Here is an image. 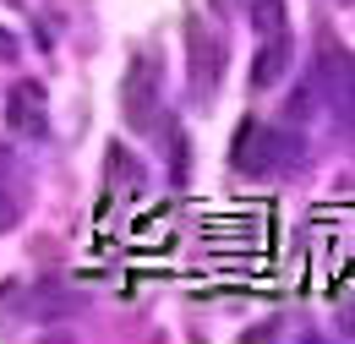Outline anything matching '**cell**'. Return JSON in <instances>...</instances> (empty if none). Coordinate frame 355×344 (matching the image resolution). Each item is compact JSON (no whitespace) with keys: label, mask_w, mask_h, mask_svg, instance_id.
<instances>
[{"label":"cell","mask_w":355,"mask_h":344,"mask_svg":"<svg viewBox=\"0 0 355 344\" xmlns=\"http://www.w3.org/2000/svg\"><path fill=\"white\" fill-rule=\"evenodd\" d=\"M301 159V142L284 137V131L263 126V121H241L235 131V148H230V164L241 175H279L284 164Z\"/></svg>","instance_id":"6da1fadb"},{"label":"cell","mask_w":355,"mask_h":344,"mask_svg":"<svg viewBox=\"0 0 355 344\" xmlns=\"http://www.w3.org/2000/svg\"><path fill=\"white\" fill-rule=\"evenodd\" d=\"M219 6H235V0H219Z\"/></svg>","instance_id":"4fadbf2b"},{"label":"cell","mask_w":355,"mask_h":344,"mask_svg":"<svg viewBox=\"0 0 355 344\" xmlns=\"http://www.w3.org/2000/svg\"><path fill=\"white\" fill-rule=\"evenodd\" d=\"M6 164H11V153H6V148H0V170H6Z\"/></svg>","instance_id":"7c38bea8"},{"label":"cell","mask_w":355,"mask_h":344,"mask_svg":"<svg viewBox=\"0 0 355 344\" xmlns=\"http://www.w3.org/2000/svg\"><path fill=\"white\" fill-rule=\"evenodd\" d=\"M252 28L273 39V33H290V22H284V0H252Z\"/></svg>","instance_id":"52a82bcc"},{"label":"cell","mask_w":355,"mask_h":344,"mask_svg":"<svg viewBox=\"0 0 355 344\" xmlns=\"http://www.w3.org/2000/svg\"><path fill=\"white\" fill-rule=\"evenodd\" d=\"M186 49H191V93H208L224 77V49L202 28V17H186Z\"/></svg>","instance_id":"3957f363"},{"label":"cell","mask_w":355,"mask_h":344,"mask_svg":"<svg viewBox=\"0 0 355 344\" xmlns=\"http://www.w3.org/2000/svg\"><path fill=\"white\" fill-rule=\"evenodd\" d=\"M110 175H115V180L126 175V191H137V186H142V164H137L132 153H121V148H110Z\"/></svg>","instance_id":"ba28073f"},{"label":"cell","mask_w":355,"mask_h":344,"mask_svg":"<svg viewBox=\"0 0 355 344\" xmlns=\"http://www.w3.org/2000/svg\"><path fill=\"white\" fill-rule=\"evenodd\" d=\"M17 224H22V191L0 186V235H6V230H17Z\"/></svg>","instance_id":"9c48e42d"},{"label":"cell","mask_w":355,"mask_h":344,"mask_svg":"<svg viewBox=\"0 0 355 344\" xmlns=\"http://www.w3.org/2000/svg\"><path fill=\"white\" fill-rule=\"evenodd\" d=\"M290 60H295V44L290 33H273V39L257 44V60H252V87H273L284 71H290Z\"/></svg>","instance_id":"8992f818"},{"label":"cell","mask_w":355,"mask_h":344,"mask_svg":"<svg viewBox=\"0 0 355 344\" xmlns=\"http://www.w3.org/2000/svg\"><path fill=\"white\" fill-rule=\"evenodd\" d=\"M6 126L17 137H44L49 115H44V87L39 83H17L6 93Z\"/></svg>","instance_id":"5b68a950"},{"label":"cell","mask_w":355,"mask_h":344,"mask_svg":"<svg viewBox=\"0 0 355 344\" xmlns=\"http://www.w3.org/2000/svg\"><path fill=\"white\" fill-rule=\"evenodd\" d=\"M17 55H22L17 33H11V28H0V60H17Z\"/></svg>","instance_id":"8fae6325"},{"label":"cell","mask_w":355,"mask_h":344,"mask_svg":"<svg viewBox=\"0 0 355 344\" xmlns=\"http://www.w3.org/2000/svg\"><path fill=\"white\" fill-rule=\"evenodd\" d=\"M311 83L322 87V93H334V98H345L355 87V60L339 49V39L334 33H322L317 39V60H311Z\"/></svg>","instance_id":"277c9868"},{"label":"cell","mask_w":355,"mask_h":344,"mask_svg":"<svg viewBox=\"0 0 355 344\" xmlns=\"http://www.w3.org/2000/svg\"><path fill=\"white\" fill-rule=\"evenodd\" d=\"M339 126L350 131V142H355V87L345 93V98H339Z\"/></svg>","instance_id":"30bf717a"},{"label":"cell","mask_w":355,"mask_h":344,"mask_svg":"<svg viewBox=\"0 0 355 344\" xmlns=\"http://www.w3.org/2000/svg\"><path fill=\"white\" fill-rule=\"evenodd\" d=\"M159 93H164V60H159L153 49L132 55L126 83H121V115H126L132 131H148L159 121Z\"/></svg>","instance_id":"7a4b0ae2"}]
</instances>
